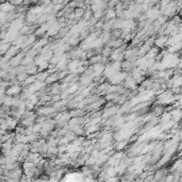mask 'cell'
<instances>
[{
    "mask_svg": "<svg viewBox=\"0 0 182 182\" xmlns=\"http://www.w3.org/2000/svg\"><path fill=\"white\" fill-rule=\"evenodd\" d=\"M21 93H23V88H21L20 85H12L6 90V96H10V97L15 98Z\"/></svg>",
    "mask_w": 182,
    "mask_h": 182,
    "instance_id": "cell-1",
    "label": "cell"
},
{
    "mask_svg": "<svg viewBox=\"0 0 182 182\" xmlns=\"http://www.w3.org/2000/svg\"><path fill=\"white\" fill-rule=\"evenodd\" d=\"M126 78H127L126 73L119 71V73H115L114 76H113L111 79H110V81H111V83H113V84H119V83L123 82V80H126Z\"/></svg>",
    "mask_w": 182,
    "mask_h": 182,
    "instance_id": "cell-2",
    "label": "cell"
},
{
    "mask_svg": "<svg viewBox=\"0 0 182 182\" xmlns=\"http://www.w3.org/2000/svg\"><path fill=\"white\" fill-rule=\"evenodd\" d=\"M167 41H168V36L160 35L156 41H154V45H156L157 48H162V47H164V46H166Z\"/></svg>",
    "mask_w": 182,
    "mask_h": 182,
    "instance_id": "cell-3",
    "label": "cell"
},
{
    "mask_svg": "<svg viewBox=\"0 0 182 182\" xmlns=\"http://www.w3.org/2000/svg\"><path fill=\"white\" fill-rule=\"evenodd\" d=\"M56 110L54 109L53 107H44V108H42V109L38 110V114L46 116V115H49V114H51V113H53V112H56Z\"/></svg>",
    "mask_w": 182,
    "mask_h": 182,
    "instance_id": "cell-4",
    "label": "cell"
},
{
    "mask_svg": "<svg viewBox=\"0 0 182 182\" xmlns=\"http://www.w3.org/2000/svg\"><path fill=\"white\" fill-rule=\"evenodd\" d=\"M173 119V117H171V114H170V112H164L163 114L161 115V117H160V123H162V125L163 123H168V121H170Z\"/></svg>",
    "mask_w": 182,
    "mask_h": 182,
    "instance_id": "cell-5",
    "label": "cell"
},
{
    "mask_svg": "<svg viewBox=\"0 0 182 182\" xmlns=\"http://www.w3.org/2000/svg\"><path fill=\"white\" fill-rule=\"evenodd\" d=\"M181 50H182V42H180V43H177V44L168 47L167 51H168V53H173L174 54L175 52H177V51H181Z\"/></svg>",
    "mask_w": 182,
    "mask_h": 182,
    "instance_id": "cell-6",
    "label": "cell"
},
{
    "mask_svg": "<svg viewBox=\"0 0 182 182\" xmlns=\"http://www.w3.org/2000/svg\"><path fill=\"white\" fill-rule=\"evenodd\" d=\"M116 15H117V11L113 8H109L106 13V17L107 19H114L116 17Z\"/></svg>",
    "mask_w": 182,
    "mask_h": 182,
    "instance_id": "cell-7",
    "label": "cell"
},
{
    "mask_svg": "<svg viewBox=\"0 0 182 182\" xmlns=\"http://www.w3.org/2000/svg\"><path fill=\"white\" fill-rule=\"evenodd\" d=\"M26 19L28 23H33V21H35L36 19H37V17H36V14H34L32 11H30V12L27 14Z\"/></svg>",
    "mask_w": 182,
    "mask_h": 182,
    "instance_id": "cell-8",
    "label": "cell"
},
{
    "mask_svg": "<svg viewBox=\"0 0 182 182\" xmlns=\"http://www.w3.org/2000/svg\"><path fill=\"white\" fill-rule=\"evenodd\" d=\"M112 56V50L109 46H107L106 48H103L102 49V56L103 58H108V56Z\"/></svg>",
    "mask_w": 182,
    "mask_h": 182,
    "instance_id": "cell-9",
    "label": "cell"
},
{
    "mask_svg": "<svg viewBox=\"0 0 182 182\" xmlns=\"http://www.w3.org/2000/svg\"><path fill=\"white\" fill-rule=\"evenodd\" d=\"M83 17H84V20H86L87 21L88 19H90V18L92 17V11L91 10H86V11H85V13H84V16H83Z\"/></svg>",
    "mask_w": 182,
    "mask_h": 182,
    "instance_id": "cell-10",
    "label": "cell"
},
{
    "mask_svg": "<svg viewBox=\"0 0 182 182\" xmlns=\"http://www.w3.org/2000/svg\"><path fill=\"white\" fill-rule=\"evenodd\" d=\"M10 48H11V45L10 44H6V45H4V44H2V46H1V52H2V54H4V53L6 52V49L8 50H10Z\"/></svg>",
    "mask_w": 182,
    "mask_h": 182,
    "instance_id": "cell-11",
    "label": "cell"
},
{
    "mask_svg": "<svg viewBox=\"0 0 182 182\" xmlns=\"http://www.w3.org/2000/svg\"><path fill=\"white\" fill-rule=\"evenodd\" d=\"M126 144H127V141L126 142H119V143L116 145V149H117V150H121L123 147L126 146Z\"/></svg>",
    "mask_w": 182,
    "mask_h": 182,
    "instance_id": "cell-12",
    "label": "cell"
},
{
    "mask_svg": "<svg viewBox=\"0 0 182 182\" xmlns=\"http://www.w3.org/2000/svg\"><path fill=\"white\" fill-rule=\"evenodd\" d=\"M166 19H167V17H166V16H160V17L157 19V21H158L159 24L162 26V24H164L165 21H166Z\"/></svg>",
    "mask_w": 182,
    "mask_h": 182,
    "instance_id": "cell-13",
    "label": "cell"
},
{
    "mask_svg": "<svg viewBox=\"0 0 182 182\" xmlns=\"http://www.w3.org/2000/svg\"><path fill=\"white\" fill-rule=\"evenodd\" d=\"M103 26H104V23L102 21V19H101V20H99L97 24L95 25V27H96L97 29H100V28H102V29H103Z\"/></svg>",
    "mask_w": 182,
    "mask_h": 182,
    "instance_id": "cell-14",
    "label": "cell"
},
{
    "mask_svg": "<svg viewBox=\"0 0 182 182\" xmlns=\"http://www.w3.org/2000/svg\"><path fill=\"white\" fill-rule=\"evenodd\" d=\"M62 8H63V6L62 4H60V6H54V8H53V11L56 12V11H59V10H61Z\"/></svg>",
    "mask_w": 182,
    "mask_h": 182,
    "instance_id": "cell-15",
    "label": "cell"
}]
</instances>
